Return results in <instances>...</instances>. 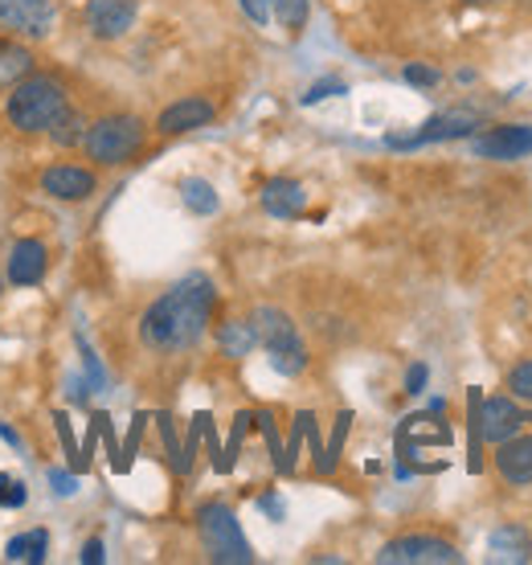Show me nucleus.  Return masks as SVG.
Masks as SVG:
<instances>
[{"label":"nucleus","mask_w":532,"mask_h":565,"mask_svg":"<svg viewBox=\"0 0 532 565\" xmlns=\"http://www.w3.org/2000/svg\"><path fill=\"white\" fill-rule=\"evenodd\" d=\"M213 308H217L213 282L205 275H189L143 311L140 340L152 353H184L205 337Z\"/></svg>","instance_id":"nucleus-1"},{"label":"nucleus","mask_w":532,"mask_h":565,"mask_svg":"<svg viewBox=\"0 0 532 565\" xmlns=\"http://www.w3.org/2000/svg\"><path fill=\"white\" fill-rule=\"evenodd\" d=\"M66 86L54 74H29L13 86V95L4 99V119L13 124L21 136H42L54 128V119L66 111Z\"/></svg>","instance_id":"nucleus-2"},{"label":"nucleus","mask_w":532,"mask_h":565,"mask_svg":"<svg viewBox=\"0 0 532 565\" xmlns=\"http://www.w3.org/2000/svg\"><path fill=\"white\" fill-rule=\"evenodd\" d=\"M143 140H148L143 119H136V115H103L98 124L86 128L83 148L98 169H115V164H127L131 156H140Z\"/></svg>","instance_id":"nucleus-3"},{"label":"nucleus","mask_w":532,"mask_h":565,"mask_svg":"<svg viewBox=\"0 0 532 565\" xmlns=\"http://www.w3.org/2000/svg\"><path fill=\"white\" fill-rule=\"evenodd\" d=\"M196 533H201V545L210 553V562H222V565L254 562L251 541L242 533L238 516L225 509V504H201L196 509Z\"/></svg>","instance_id":"nucleus-4"},{"label":"nucleus","mask_w":532,"mask_h":565,"mask_svg":"<svg viewBox=\"0 0 532 565\" xmlns=\"http://www.w3.org/2000/svg\"><path fill=\"white\" fill-rule=\"evenodd\" d=\"M254 332H258V344L270 353V365L275 373H304L308 369V349L299 340V328L291 324V316L279 308H258L254 311Z\"/></svg>","instance_id":"nucleus-5"},{"label":"nucleus","mask_w":532,"mask_h":565,"mask_svg":"<svg viewBox=\"0 0 532 565\" xmlns=\"http://www.w3.org/2000/svg\"><path fill=\"white\" fill-rule=\"evenodd\" d=\"M54 0H0V29L9 38L42 42L54 33Z\"/></svg>","instance_id":"nucleus-6"},{"label":"nucleus","mask_w":532,"mask_h":565,"mask_svg":"<svg viewBox=\"0 0 532 565\" xmlns=\"http://www.w3.org/2000/svg\"><path fill=\"white\" fill-rule=\"evenodd\" d=\"M377 562L381 565H450V562H459V553H455L450 541L422 533V537H397V541H390V545H381Z\"/></svg>","instance_id":"nucleus-7"},{"label":"nucleus","mask_w":532,"mask_h":565,"mask_svg":"<svg viewBox=\"0 0 532 565\" xmlns=\"http://www.w3.org/2000/svg\"><path fill=\"white\" fill-rule=\"evenodd\" d=\"M426 447H450V430L443 423H438V414H414V418H406L402 423V430H397V455H402V476L409 471V463H414V455H422Z\"/></svg>","instance_id":"nucleus-8"},{"label":"nucleus","mask_w":532,"mask_h":565,"mask_svg":"<svg viewBox=\"0 0 532 565\" xmlns=\"http://www.w3.org/2000/svg\"><path fill=\"white\" fill-rule=\"evenodd\" d=\"M479 128V115L467 111V107H455V111L435 115L430 124H422L414 136H390V148H418V143H435V140H462Z\"/></svg>","instance_id":"nucleus-9"},{"label":"nucleus","mask_w":532,"mask_h":565,"mask_svg":"<svg viewBox=\"0 0 532 565\" xmlns=\"http://www.w3.org/2000/svg\"><path fill=\"white\" fill-rule=\"evenodd\" d=\"M45 270H50V246H45L42 238L13 242V250H9V267H4V279L13 282V287H33V282L45 279Z\"/></svg>","instance_id":"nucleus-10"},{"label":"nucleus","mask_w":532,"mask_h":565,"mask_svg":"<svg viewBox=\"0 0 532 565\" xmlns=\"http://www.w3.org/2000/svg\"><path fill=\"white\" fill-rule=\"evenodd\" d=\"M98 177L83 164H50L42 172V193H50L54 201H86L95 198Z\"/></svg>","instance_id":"nucleus-11"},{"label":"nucleus","mask_w":532,"mask_h":565,"mask_svg":"<svg viewBox=\"0 0 532 565\" xmlns=\"http://www.w3.org/2000/svg\"><path fill=\"white\" fill-rule=\"evenodd\" d=\"M86 21L98 42H119L136 25V0H91Z\"/></svg>","instance_id":"nucleus-12"},{"label":"nucleus","mask_w":532,"mask_h":565,"mask_svg":"<svg viewBox=\"0 0 532 565\" xmlns=\"http://www.w3.org/2000/svg\"><path fill=\"white\" fill-rule=\"evenodd\" d=\"M213 115H217V111H213L210 99L189 95V99H177L172 107H164V111H160V119H156V131H160V136H184V131L205 128Z\"/></svg>","instance_id":"nucleus-13"},{"label":"nucleus","mask_w":532,"mask_h":565,"mask_svg":"<svg viewBox=\"0 0 532 565\" xmlns=\"http://www.w3.org/2000/svg\"><path fill=\"white\" fill-rule=\"evenodd\" d=\"M476 152L483 160H520L532 152V128L529 124H508V128H491L488 136L476 140Z\"/></svg>","instance_id":"nucleus-14"},{"label":"nucleus","mask_w":532,"mask_h":565,"mask_svg":"<svg viewBox=\"0 0 532 565\" xmlns=\"http://www.w3.org/2000/svg\"><path fill=\"white\" fill-rule=\"evenodd\" d=\"M496 471H500V480L512 483V488L532 483V435L504 438V443H500V451H496Z\"/></svg>","instance_id":"nucleus-15"},{"label":"nucleus","mask_w":532,"mask_h":565,"mask_svg":"<svg viewBox=\"0 0 532 565\" xmlns=\"http://www.w3.org/2000/svg\"><path fill=\"white\" fill-rule=\"evenodd\" d=\"M308 205V193L299 181H287V177H275V181L263 189V210L275 213V217H299Z\"/></svg>","instance_id":"nucleus-16"},{"label":"nucleus","mask_w":532,"mask_h":565,"mask_svg":"<svg viewBox=\"0 0 532 565\" xmlns=\"http://www.w3.org/2000/svg\"><path fill=\"white\" fill-rule=\"evenodd\" d=\"M33 66H38L33 50H25L13 38H0V90H13L21 78L33 74Z\"/></svg>","instance_id":"nucleus-17"},{"label":"nucleus","mask_w":532,"mask_h":565,"mask_svg":"<svg viewBox=\"0 0 532 565\" xmlns=\"http://www.w3.org/2000/svg\"><path fill=\"white\" fill-rule=\"evenodd\" d=\"M491 550V562H529L532 557V537L529 529H517V524H504V529H496L488 541Z\"/></svg>","instance_id":"nucleus-18"},{"label":"nucleus","mask_w":532,"mask_h":565,"mask_svg":"<svg viewBox=\"0 0 532 565\" xmlns=\"http://www.w3.org/2000/svg\"><path fill=\"white\" fill-rule=\"evenodd\" d=\"M254 344H258L254 320H225V324L217 328V349H222V356H230V361H242V356H251Z\"/></svg>","instance_id":"nucleus-19"},{"label":"nucleus","mask_w":532,"mask_h":565,"mask_svg":"<svg viewBox=\"0 0 532 565\" xmlns=\"http://www.w3.org/2000/svg\"><path fill=\"white\" fill-rule=\"evenodd\" d=\"M45 553H50V533L45 529H29V533H21V537H13L9 545H4V557L9 562H45Z\"/></svg>","instance_id":"nucleus-20"},{"label":"nucleus","mask_w":532,"mask_h":565,"mask_svg":"<svg viewBox=\"0 0 532 565\" xmlns=\"http://www.w3.org/2000/svg\"><path fill=\"white\" fill-rule=\"evenodd\" d=\"M86 128H91V124H86L83 115L66 107V111H62V115L54 119V128L45 131V136H50V140H54L57 148H78V143L86 140Z\"/></svg>","instance_id":"nucleus-21"},{"label":"nucleus","mask_w":532,"mask_h":565,"mask_svg":"<svg viewBox=\"0 0 532 565\" xmlns=\"http://www.w3.org/2000/svg\"><path fill=\"white\" fill-rule=\"evenodd\" d=\"M181 198H184V205H189L193 213H201V217L217 213V193H213V184L201 181V177H189V181H181Z\"/></svg>","instance_id":"nucleus-22"},{"label":"nucleus","mask_w":532,"mask_h":565,"mask_svg":"<svg viewBox=\"0 0 532 565\" xmlns=\"http://www.w3.org/2000/svg\"><path fill=\"white\" fill-rule=\"evenodd\" d=\"M349 426H352V414L344 411V414H340V418H337V430H332V443H328V447H323V455H320V459H316V471H320V476H328V471L337 467L340 451H344V438H349Z\"/></svg>","instance_id":"nucleus-23"},{"label":"nucleus","mask_w":532,"mask_h":565,"mask_svg":"<svg viewBox=\"0 0 532 565\" xmlns=\"http://www.w3.org/2000/svg\"><path fill=\"white\" fill-rule=\"evenodd\" d=\"M270 9H275V17L283 21V29H291V33H299V29L308 25V0H270Z\"/></svg>","instance_id":"nucleus-24"},{"label":"nucleus","mask_w":532,"mask_h":565,"mask_svg":"<svg viewBox=\"0 0 532 565\" xmlns=\"http://www.w3.org/2000/svg\"><path fill=\"white\" fill-rule=\"evenodd\" d=\"M251 414H238V418H234V430H230V443H225V451H222V459H217V471H230V467H234V455H238V447H242V438H246V430H251Z\"/></svg>","instance_id":"nucleus-25"},{"label":"nucleus","mask_w":532,"mask_h":565,"mask_svg":"<svg viewBox=\"0 0 532 565\" xmlns=\"http://www.w3.org/2000/svg\"><path fill=\"white\" fill-rule=\"evenodd\" d=\"M25 483L9 476V471H0V509H21L25 504Z\"/></svg>","instance_id":"nucleus-26"},{"label":"nucleus","mask_w":532,"mask_h":565,"mask_svg":"<svg viewBox=\"0 0 532 565\" xmlns=\"http://www.w3.org/2000/svg\"><path fill=\"white\" fill-rule=\"evenodd\" d=\"M258 426H263L266 447H270V455H275V467H279V471H291V467H287V451H283V443H279V426H275V418H270V414H258Z\"/></svg>","instance_id":"nucleus-27"},{"label":"nucleus","mask_w":532,"mask_h":565,"mask_svg":"<svg viewBox=\"0 0 532 565\" xmlns=\"http://www.w3.org/2000/svg\"><path fill=\"white\" fill-rule=\"evenodd\" d=\"M508 390H512V397H517V402H532V361H524V365L512 369Z\"/></svg>","instance_id":"nucleus-28"},{"label":"nucleus","mask_w":532,"mask_h":565,"mask_svg":"<svg viewBox=\"0 0 532 565\" xmlns=\"http://www.w3.org/2000/svg\"><path fill=\"white\" fill-rule=\"evenodd\" d=\"M332 95H344V83L340 78H323V83H311L308 95H304V107H311V103H323L332 99Z\"/></svg>","instance_id":"nucleus-29"},{"label":"nucleus","mask_w":532,"mask_h":565,"mask_svg":"<svg viewBox=\"0 0 532 565\" xmlns=\"http://www.w3.org/2000/svg\"><path fill=\"white\" fill-rule=\"evenodd\" d=\"M143 423H148V418H143V414H136V423H131V435H127V447H124V471H127V467H131V455L140 451Z\"/></svg>","instance_id":"nucleus-30"},{"label":"nucleus","mask_w":532,"mask_h":565,"mask_svg":"<svg viewBox=\"0 0 532 565\" xmlns=\"http://www.w3.org/2000/svg\"><path fill=\"white\" fill-rule=\"evenodd\" d=\"M242 13L251 17L254 25H266L270 21V0H242Z\"/></svg>","instance_id":"nucleus-31"},{"label":"nucleus","mask_w":532,"mask_h":565,"mask_svg":"<svg viewBox=\"0 0 532 565\" xmlns=\"http://www.w3.org/2000/svg\"><path fill=\"white\" fill-rule=\"evenodd\" d=\"M406 83L409 86H438V71H430V66H406Z\"/></svg>","instance_id":"nucleus-32"},{"label":"nucleus","mask_w":532,"mask_h":565,"mask_svg":"<svg viewBox=\"0 0 532 565\" xmlns=\"http://www.w3.org/2000/svg\"><path fill=\"white\" fill-rule=\"evenodd\" d=\"M426 365H409V373H406V394H422L426 390Z\"/></svg>","instance_id":"nucleus-33"},{"label":"nucleus","mask_w":532,"mask_h":565,"mask_svg":"<svg viewBox=\"0 0 532 565\" xmlns=\"http://www.w3.org/2000/svg\"><path fill=\"white\" fill-rule=\"evenodd\" d=\"M83 562H86V565H98V562H103V541H98V537H91V541H86Z\"/></svg>","instance_id":"nucleus-34"},{"label":"nucleus","mask_w":532,"mask_h":565,"mask_svg":"<svg viewBox=\"0 0 532 565\" xmlns=\"http://www.w3.org/2000/svg\"><path fill=\"white\" fill-rule=\"evenodd\" d=\"M50 480H54V488H57L62 495H71V492H74V480H71V476H62V471H54Z\"/></svg>","instance_id":"nucleus-35"},{"label":"nucleus","mask_w":532,"mask_h":565,"mask_svg":"<svg viewBox=\"0 0 532 565\" xmlns=\"http://www.w3.org/2000/svg\"><path fill=\"white\" fill-rule=\"evenodd\" d=\"M263 509L270 512V516H283V504L275 500V495H263Z\"/></svg>","instance_id":"nucleus-36"},{"label":"nucleus","mask_w":532,"mask_h":565,"mask_svg":"<svg viewBox=\"0 0 532 565\" xmlns=\"http://www.w3.org/2000/svg\"><path fill=\"white\" fill-rule=\"evenodd\" d=\"M0 438H4V443H13V447H21V438H17V430H9V426H0Z\"/></svg>","instance_id":"nucleus-37"}]
</instances>
